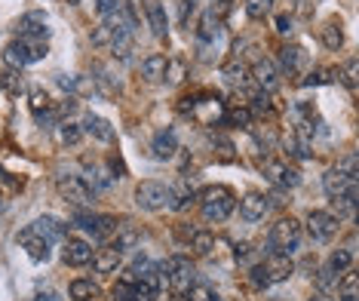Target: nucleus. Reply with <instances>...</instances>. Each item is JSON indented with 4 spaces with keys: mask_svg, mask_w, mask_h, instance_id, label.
<instances>
[{
    "mask_svg": "<svg viewBox=\"0 0 359 301\" xmlns=\"http://www.w3.org/2000/svg\"><path fill=\"white\" fill-rule=\"evenodd\" d=\"M308 234L317 243H328L338 234V218L326 209H310L308 212Z\"/></svg>",
    "mask_w": 359,
    "mask_h": 301,
    "instance_id": "nucleus-8",
    "label": "nucleus"
},
{
    "mask_svg": "<svg viewBox=\"0 0 359 301\" xmlns=\"http://www.w3.org/2000/svg\"><path fill=\"white\" fill-rule=\"evenodd\" d=\"M264 175L276 188H286V190L301 185V172H298L295 166H289L286 160H264Z\"/></svg>",
    "mask_w": 359,
    "mask_h": 301,
    "instance_id": "nucleus-10",
    "label": "nucleus"
},
{
    "mask_svg": "<svg viewBox=\"0 0 359 301\" xmlns=\"http://www.w3.org/2000/svg\"><path fill=\"white\" fill-rule=\"evenodd\" d=\"M188 301H221V298L215 295L209 286H197V283H193L188 289Z\"/></svg>",
    "mask_w": 359,
    "mask_h": 301,
    "instance_id": "nucleus-37",
    "label": "nucleus"
},
{
    "mask_svg": "<svg viewBox=\"0 0 359 301\" xmlns=\"http://www.w3.org/2000/svg\"><path fill=\"white\" fill-rule=\"evenodd\" d=\"M328 268H332L335 274H347V270L353 268V249H338V252H332Z\"/></svg>",
    "mask_w": 359,
    "mask_h": 301,
    "instance_id": "nucleus-31",
    "label": "nucleus"
},
{
    "mask_svg": "<svg viewBox=\"0 0 359 301\" xmlns=\"http://www.w3.org/2000/svg\"><path fill=\"white\" fill-rule=\"evenodd\" d=\"M145 16H147V25H151L154 38H166L169 19H166V10H163L160 0H145Z\"/></svg>",
    "mask_w": 359,
    "mask_h": 301,
    "instance_id": "nucleus-18",
    "label": "nucleus"
},
{
    "mask_svg": "<svg viewBox=\"0 0 359 301\" xmlns=\"http://www.w3.org/2000/svg\"><path fill=\"white\" fill-rule=\"evenodd\" d=\"M193 194H197V190H193V181L188 179V175H182V181H178L175 188H169V206L172 209H184L193 200Z\"/></svg>",
    "mask_w": 359,
    "mask_h": 301,
    "instance_id": "nucleus-23",
    "label": "nucleus"
},
{
    "mask_svg": "<svg viewBox=\"0 0 359 301\" xmlns=\"http://www.w3.org/2000/svg\"><path fill=\"white\" fill-rule=\"evenodd\" d=\"M335 77H341V71H335V68H317V71H310V77L304 80V86H326V83H332Z\"/></svg>",
    "mask_w": 359,
    "mask_h": 301,
    "instance_id": "nucleus-35",
    "label": "nucleus"
},
{
    "mask_svg": "<svg viewBox=\"0 0 359 301\" xmlns=\"http://www.w3.org/2000/svg\"><path fill=\"white\" fill-rule=\"evenodd\" d=\"M74 225L83 227L86 234H93V237H99V240L111 237V234L120 227L114 215H95V212H77V215H74Z\"/></svg>",
    "mask_w": 359,
    "mask_h": 301,
    "instance_id": "nucleus-9",
    "label": "nucleus"
},
{
    "mask_svg": "<svg viewBox=\"0 0 359 301\" xmlns=\"http://www.w3.org/2000/svg\"><path fill=\"white\" fill-rule=\"evenodd\" d=\"M136 206L145 212H157L169 206V188L163 181H141L136 188Z\"/></svg>",
    "mask_w": 359,
    "mask_h": 301,
    "instance_id": "nucleus-6",
    "label": "nucleus"
},
{
    "mask_svg": "<svg viewBox=\"0 0 359 301\" xmlns=\"http://www.w3.org/2000/svg\"><path fill=\"white\" fill-rule=\"evenodd\" d=\"M114 6H117V0H95V13H99V16H108Z\"/></svg>",
    "mask_w": 359,
    "mask_h": 301,
    "instance_id": "nucleus-48",
    "label": "nucleus"
},
{
    "mask_svg": "<svg viewBox=\"0 0 359 301\" xmlns=\"http://www.w3.org/2000/svg\"><path fill=\"white\" fill-rule=\"evenodd\" d=\"M83 166H86V172H89V175H83V179H86L95 190H111V188L117 185V175H114V170H111V166L89 163V160H86Z\"/></svg>",
    "mask_w": 359,
    "mask_h": 301,
    "instance_id": "nucleus-17",
    "label": "nucleus"
},
{
    "mask_svg": "<svg viewBox=\"0 0 359 301\" xmlns=\"http://www.w3.org/2000/svg\"><path fill=\"white\" fill-rule=\"evenodd\" d=\"M68 3H74V6H77V3H80V0H68Z\"/></svg>",
    "mask_w": 359,
    "mask_h": 301,
    "instance_id": "nucleus-53",
    "label": "nucleus"
},
{
    "mask_svg": "<svg viewBox=\"0 0 359 301\" xmlns=\"http://www.w3.org/2000/svg\"><path fill=\"white\" fill-rule=\"evenodd\" d=\"M34 301H62V295H58V292H52V289H43V292H37Z\"/></svg>",
    "mask_w": 359,
    "mask_h": 301,
    "instance_id": "nucleus-49",
    "label": "nucleus"
},
{
    "mask_svg": "<svg viewBox=\"0 0 359 301\" xmlns=\"http://www.w3.org/2000/svg\"><path fill=\"white\" fill-rule=\"evenodd\" d=\"M40 237H47L49 243H56V240H65V234H68V227H65V222H58L56 215H40L37 222L31 225Z\"/></svg>",
    "mask_w": 359,
    "mask_h": 301,
    "instance_id": "nucleus-21",
    "label": "nucleus"
},
{
    "mask_svg": "<svg viewBox=\"0 0 359 301\" xmlns=\"http://www.w3.org/2000/svg\"><path fill=\"white\" fill-rule=\"evenodd\" d=\"M267 209H271V203H267V197H261V194H246L243 200H239V218L249 225L261 222V218L267 215Z\"/></svg>",
    "mask_w": 359,
    "mask_h": 301,
    "instance_id": "nucleus-14",
    "label": "nucleus"
},
{
    "mask_svg": "<svg viewBox=\"0 0 359 301\" xmlns=\"http://www.w3.org/2000/svg\"><path fill=\"white\" fill-rule=\"evenodd\" d=\"M80 138H83V127H77V123H71V120L58 123V142L62 145H77Z\"/></svg>",
    "mask_w": 359,
    "mask_h": 301,
    "instance_id": "nucleus-32",
    "label": "nucleus"
},
{
    "mask_svg": "<svg viewBox=\"0 0 359 301\" xmlns=\"http://www.w3.org/2000/svg\"><path fill=\"white\" fill-rule=\"evenodd\" d=\"M56 188H58V194H62V200L74 203V206H93L95 194H99V190H95L83 179V175H74V172H62V175H58Z\"/></svg>",
    "mask_w": 359,
    "mask_h": 301,
    "instance_id": "nucleus-4",
    "label": "nucleus"
},
{
    "mask_svg": "<svg viewBox=\"0 0 359 301\" xmlns=\"http://www.w3.org/2000/svg\"><path fill=\"white\" fill-rule=\"evenodd\" d=\"M166 65H169V58L163 53H151L147 58H141V77L157 83V80L166 77Z\"/></svg>",
    "mask_w": 359,
    "mask_h": 301,
    "instance_id": "nucleus-22",
    "label": "nucleus"
},
{
    "mask_svg": "<svg viewBox=\"0 0 359 301\" xmlns=\"http://www.w3.org/2000/svg\"><path fill=\"white\" fill-rule=\"evenodd\" d=\"M335 170H341L344 175H347V179H356V175H359V170H356V154H347V157H341Z\"/></svg>",
    "mask_w": 359,
    "mask_h": 301,
    "instance_id": "nucleus-42",
    "label": "nucleus"
},
{
    "mask_svg": "<svg viewBox=\"0 0 359 301\" xmlns=\"http://www.w3.org/2000/svg\"><path fill=\"white\" fill-rule=\"evenodd\" d=\"M83 132H89L93 138H99V142H104V145H111L117 138V132H114V127H111L104 117H99V114H93L89 111L86 117H83Z\"/></svg>",
    "mask_w": 359,
    "mask_h": 301,
    "instance_id": "nucleus-19",
    "label": "nucleus"
},
{
    "mask_svg": "<svg viewBox=\"0 0 359 301\" xmlns=\"http://www.w3.org/2000/svg\"><path fill=\"white\" fill-rule=\"evenodd\" d=\"M203 218L206 222H224V218L234 212V206H237V200H234V190L230 188H224V185H215V188H206L203 190Z\"/></svg>",
    "mask_w": 359,
    "mask_h": 301,
    "instance_id": "nucleus-3",
    "label": "nucleus"
},
{
    "mask_svg": "<svg viewBox=\"0 0 359 301\" xmlns=\"http://www.w3.org/2000/svg\"><path fill=\"white\" fill-rule=\"evenodd\" d=\"M111 38H114V28H111L108 22H102L93 31V47H111Z\"/></svg>",
    "mask_w": 359,
    "mask_h": 301,
    "instance_id": "nucleus-36",
    "label": "nucleus"
},
{
    "mask_svg": "<svg viewBox=\"0 0 359 301\" xmlns=\"http://www.w3.org/2000/svg\"><path fill=\"white\" fill-rule=\"evenodd\" d=\"M120 261H123V255L117 252V249H99V252H93V268L99 270V274H114L120 268Z\"/></svg>",
    "mask_w": 359,
    "mask_h": 301,
    "instance_id": "nucleus-24",
    "label": "nucleus"
},
{
    "mask_svg": "<svg viewBox=\"0 0 359 301\" xmlns=\"http://www.w3.org/2000/svg\"><path fill=\"white\" fill-rule=\"evenodd\" d=\"M117 237L111 240V249H117L120 255H126L129 249H136V243H138V231L136 227H117Z\"/></svg>",
    "mask_w": 359,
    "mask_h": 301,
    "instance_id": "nucleus-27",
    "label": "nucleus"
},
{
    "mask_svg": "<svg viewBox=\"0 0 359 301\" xmlns=\"http://www.w3.org/2000/svg\"><path fill=\"white\" fill-rule=\"evenodd\" d=\"M62 259H65V264H71V268H83V264L93 261V246L80 237H68L62 246Z\"/></svg>",
    "mask_w": 359,
    "mask_h": 301,
    "instance_id": "nucleus-13",
    "label": "nucleus"
},
{
    "mask_svg": "<svg viewBox=\"0 0 359 301\" xmlns=\"http://www.w3.org/2000/svg\"><path fill=\"white\" fill-rule=\"evenodd\" d=\"M252 77H255V83L264 92H273L276 86H280V71H276V65L271 58H258V62L252 65Z\"/></svg>",
    "mask_w": 359,
    "mask_h": 301,
    "instance_id": "nucleus-16",
    "label": "nucleus"
},
{
    "mask_svg": "<svg viewBox=\"0 0 359 301\" xmlns=\"http://www.w3.org/2000/svg\"><path fill=\"white\" fill-rule=\"evenodd\" d=\"M191 249L197 255H209L215 249V237L209 231H197V234H191Z\"/></svg>",
    "mask_w": 359,
    "mask_h": 301,
    "instance_id": "nucleus-33",
    "label": "nucleus"
},
{
    "mask_svg": "<svg viewBox=\"0 0 359 301\" xmlns=\"http://www.w3.org/2000/svg\"><path fill=\"white\" fill-rule=\"evenodd\" d=\"M249 280H252L255 289H267V286H271V280H267V270H264V264H261V261L249 270Z\"/></svg>",
    "mask_w": 359,
    "mask_h": 301,
    "instance_id": "nucleus-39",
    "label": "nucleus"
},
{
    "mask_svg": "<svg viewBox=\"0 0 359 301\" xmlns=\"http://www.w3.org/2000/svg\"><path fill=\"white\" fill-rule=\"evenodd\" d=\"M221 19L215 16V10H209L200 16V25H197V47L203 58H209V49H215L221 43Z\"/></svg>",
    "mask_w": 359,
    "mask_h": 301,
    "instance_id": "nucleus-7",
    "label": "nucleus"
},
{
    "mask_svg": "<svg viewBox=\"0 0 359 301\" xmlns=\"http://www.w3.org/2000/svg\"><path fill=\"white\" fill-rule=\"evenodd\" d=\"M40 58H47V40H13L6 43L3 49V62L10 65V68H25V65L31 62H40Z\"/></svg>",
    "mask_w": 359,
    "mask_h": 301,
    "instance_id": "nucleus-5",
    "label": "nucleus"
},
{
    "mask_svg": "<svg viewBox=\"0 0 359 301\" xmlns=\"http://www.w3.org/2000/svg\"><path fill=\"white\" fill-rule=\"evenodd\" d=\"M338 298L341 301H359V280H356V274H344L341 280H338Z\"/></svg>",
    "mask_w": 359,
    "mask_h": 301,
    "instance_id": "nucleus-28",
    "label": "nucleus"
},
{
    "mask_svg": "<svg viewBox=\"0 0 359 301\" xmlns=\"http://www.w3.org/2000/svg\"><path fill=\"white\" fill-rule=\"evenodd\" d=\"M175 151H178V136H175V129L157 132L154 142H151V154H154V157H157V160H169V157H175Z\"/></svg>",
    "mask_w": 359,
    "mask_h": 301,
    "instance_id": "nucleus-20",
    "label": "nucleus"
},
{
    "mask_svg": "<svg viewBox=\"0 0 359 301\" xmlns=\"http://www.w3.org/2000/svg\"><path fill=\"white\" fill-rule=\"evenodd\" d=\"M249 252H252L249 243H239L237 246V261H246V259H249Z\"/></svg>",
    "mask_w": 359,
    "mask_h": 301,
    "instance_id": "nucleus-51",
    "label": "nucleus"
},
{
    "mask_svg": "<svg viewBox=\"0 0 359 301\" xmlns=\"http://www.w3.org/2000/svg\"><path fill=\"white\" fill-rule=\"evenodd\" d=\"M160 280H166L175 295H188V289L197 283V270H193L191 259H184V255H172V259H166L160 264Z\"/></svg>",
    "mask_w": 359,
    "mask_h": 301,
    "instance_id": "nucleus-1",
    "label": "nucleus"
},
{
    "mask_svg": "<svg viewBox=\"0 0 359 301\" xmlns=\"http://www.w3.org/2000/svg\"><path fill=\"white\" fill-rule=\"evenodd\" d=\"M261 264H264L267 280H271V283H282V280H289V277L295 274V264H292V259H289V255H280V252H271Z\"/></svg>",
    "mask_w": 359,
    "mask_h": 301,
    "instance_id": "nucleus-15",
    "label": "nucleus"
},
{
    "mask_svg": "<svg viewBox=\"0 0 359 301\" xmlns=\"http://www.w3.org/2000/svg\"><path fill=\"white\" fill-rule=\"evenodd\" d=\"M221 74H224V80H228L230 86H243L246 80H249V71L243 68L239 62H230V65H224L221 68Z\"/></svg>",
    "mask_w": 359,
    "mask_h": 301,
    "instance_id": "nucleus-34",
    "label": "nucleus"
},
{
    "mask_svg": "<svg viewBox=\"0 0 359 301\" xmlns=\"http://www.w3.org/2000/svg\"><path fill=\"white\" fill-rule=\"evenodd\" d=\"M166 77H169V83H178V80L184 77V65L182 62H169L166 65ZM166 77H163V80H166Z\"/></svg>",
    "mask_w": 359,
    "mask_h": 301,
    "instance_id": "nucleus-45",
    "label": "nucleus"
},
{
    "mask_svg": "<svg viewBox=\"0 0 359 301\" xmlns=\"http://www.w3.org/2000/svg\"><path fill=\"white\" fill-rule=\"evenodd\" d=\"M344 83H347L350 92H356V58H350L347 68H344Z\"/></svg>",
    "mask_w": 359,
    "mask_h": 301,
    "instance_id": "nucleus-44",
    "label": "nucleus"
},
{
    "mask_svg": "<svg viewBox=\"0 0 359 301\" xmlns=\"http://www.w3.org/2000/svg\"><path fill=\"white\" fill-rule=\"evenodd\" d=\"M95 295H99V286H95L93 280H74L71 283V298L74 301H93Z\"/></svg>",
    "mask_w": 359,
    "mask_h": 301,
    "instance_id": "nucleus-30",
    "label": "nucleus"
},
{
    "mask_svg": "<svg viewBox=\"0 0 359 301\" xmlns=\"http://www.w3.org/2000/svg\"><path fill=\"white\" fill-rule=\"evenodd\" d=\"M49 19H47V13L43 10H31V13H25L19 22H16V34L19 38H25V40H43L49 34Z\"/></svg>",
    "mask_w": 359,
    "mask_h": 301,
    "instance_id": "nucleus-11",
    "label": "nucleus"
},
{
    "mask_svg": "<svg viewBox=\"0 0 359 301\" xmlns=\"http://www.w3.org/2000/svg\"><path fill=\"white\" fill-rule=\"evenodd\" d=\"M276 31H280V34H289V31H292V19H289V16H280V19H276Z\"/></svg>",
    "mask_w": 359,
    "mask_h": 301,
    "instance_id": "nucleus-50",
    "label": "nucleus"
},
{
    "mask_svg": "<svg viewBox=\"0 0 359 301\" xmlns=\"http://www.w3.org/2000/svg\"><path fill=\"white\" fill-rule=\"evenodd\" d=\"M252 120V111H246V108H237V111L228 114V123H237V127H249Z\"/></svg>",
    "mask_w": 359,
    "mask_h": 301,
    "instance_id": "nucleus-43",
    "label": "nucleus"
},
{
    "mask_svg": "<svg viewBox=\"0 0 359 301\" xmlns=\"http://www.w3.org/2000/svg\"><path fill=\"white\" fill-rule=\"evenodd\" d=\"M310 301H328V298L323 295V292H317V295H310Z\"/></svg>",
    "mask_w": 359,
    "mask_h": 301,
    "instance_id": "nucleus-52",
    "label": "nucleus"
},
{
    "mask_svg": "<svg viewBox=\"0 0 359 301\" xmlns=\"http://www.w3.org/2000/svg\"><path fill=\"white\" fill-rule=\"evenodd\" d=\"M19 246L25 249V252L31 255L34 261H43V264H47V261L52 259V243H49L47 237H40V234H37L31 225H28L25 231H19Z\"/></svg>",
    "mask_w": 359,
    "mask_h": 301,
    "instance_id": "nucleus-12",
    "label": "nucleus"
},
{
    "mask_svg": "<svg viewBox=\"0 0 359 301\" xmlns=\"http://www.w3.org/2000/svg\"><path fill=\"white\" fill-rule=\"evenodd\" d=\"M267 246H271V252H280V255H292L298 252V246H301V225L295 222V218H280L271 234H267Z\"/></svg>",
    "mask_w": 359,
    "mask_h": 301,
    "instance_id": "nucleus-2",
    "label": "nucleus"
},
{
    "mask_svg": "<svg viewBox=\"0 0 359 301\" xmlns=\"http://www.w3.org/2000/svg\"><path fill=\"white\" fill-rule=\"evenodd\" d=\"M317 283L323 286V289H328V286H332V283H338V274H335V270H332V268H328V264H326V268H323V270H319V274H317Z\"/></svg>",
    "mask_w": 359,
    "mask_h": 301,
    "instance_id": "nucleus-46",
    "label": "nucleus"
},
{
    "mask_svg": "<svg viewBox=\"0 0 359 301\" xmlns=\"http://www.w3.org/2000/svg\"><path fill=\"white\" fill-rule=\"evenodd\" d=\"M252 101H255V111H267V108H271V95H267L264 90H258L255 95H252Z\"/></svg>",
    "mask_w": 359,
    "mask_h": 301,
    "instance_id": "nucleus-47",
    "label": "nucleus"
},
{
    "mask_svg": "<svg viewBox=\"0 0 359 301\" xmlns=\"http://www.w3.org/2000/svg\"><path fill=\"white\" fill-rule=\"evenodd\" d=\"M304 65V49L301 47H286L282 49V68L289 71V74H298Z\"/></svg>",
    "mask_w": 359,
    "mask_h": 301,
    "instance_id": "nucleus-29",
    "label": "nucleus"
},
{
    "mask_svg": "<svg viewBox=\"0 0 359 301\" xmlns=\"http://www.w3.org/2000/svg\"><path fill=\"white\" fill-rule=\"evenodd\" d=\"M286 151L295 154V157H301V160L310 157V154H308V142H304V138H298V136H289L286 138Z\"/></svg>",
    "mask_w": 359,
    "mask_h": 301,
    "instance_id": "nucleus-38",
    "label": "nucleus"
},
{
    "mask_svg": "<svg viewBox=\"0 0 359 301\" xmlns=\"http://www.w3.org/2000/svg\"><path fill=\"white\" fill-rule=\"evenodd\" d=\"M47 108H49V95L43 92V90H31V111L40 117Z\"/></svg>",
    "mask_w": 359,
    "mask_h": 301,
    "instance_id": "nucleus-41",
    "label": "nucleus"
},
{
    "mask_svg": "<svg viewBox=\"0 0 359 301\" xmlns=\"http://www.w3.org/2000/svg\"><path fill=\"white\" fill-rule=\"evenodd\" d=\"M319 38H323L326 49H341L344 47V28L341 19H328L323 28H319Z\"/></svg>",
    "mask_w": 359,
    "mask_h": 301,
    "instance_id": "nucleus-26",
    "label": "nucleus"
},
{
    "mask_svg": "<svg viewBox=\"0 0 359 301\" xmlns=\"http://www.w3.org/2000/svg\"><path fill=\"white\" fill-rule=\"evenodd\" d=\"M273 0H246V13H249L252 19H261L267 10H271Z\"/></svg>",
    "mask_w": 359,
    "mask_h": 301,
    "instance_id": "nucleus-40",
    "label": "nucleus"
},
{
    "mask_svg": "<svg viewBox=\"0 0 359 301\" xmlns=\"http://www.w3.org/2000/svg\"><path fill=\"white\" fill-rule=\"evenodd\" d=\"M350 181H356V179H347V175H344L341 170H335V166L323 175V188H326V194L332 197V200H335V197H341L344 190H347Z\"/></svg>",
    "mask_w": 359,
    "mask_h": 301,
    "instance_id": "nucleus-25",
    "label": "nucleus"
}]
</instances>
